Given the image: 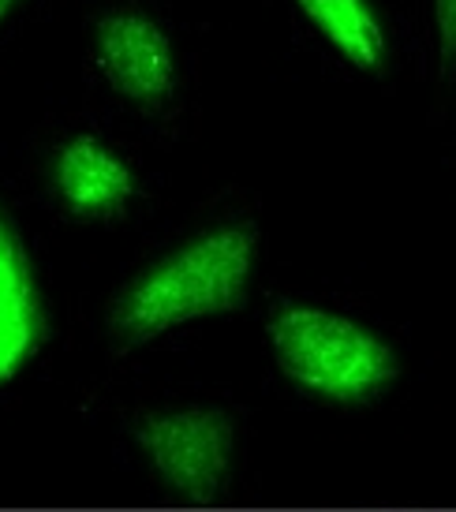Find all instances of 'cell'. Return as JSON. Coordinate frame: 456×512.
Returning a JSON list of instances; mask_svg holds the SVG:
<instances>
[{
    "instance_id": "6da1fadb",
    "label": "cell",
    "mask_w": 456,
    "mask_h": 512,
    "mask_svg": "<svg viewBox=\"0 0 456 512\" xmlns=\"http://www.w3.org/2000/svg\"><path fill=\"white\" fill-rule=\"evenodd\" d=\"M251 266V225L206 228L124 288L113 307V333L124 344H143L195 318L236 311L251 285Z\"/></svg>"
},
{
    "instance_id": "7a4b0ae2",
    "label": "cell",
    "mask_w": 456,
    "mask_h": 512,
    "mask_svg": "<svg viewBox=\"0 0 456 512\" xmlns=\"http://www.w3.org/2000/svg\"><path fill=\"white\" fill-rule=\"evenodd\" d=\"M270 348L288 382L329 404H367L397 378V352L374 329L311 303L270 314Z\"/></svg>"
},
{
    "instance_id": "3957f363",
    "label": "cell",
    "mask_w": 456,
    "mask_h": 512,
    "mask_svg": "<svg viewBox=\"0 0 456 512\" xmlns=\"http://www.w3.org/2000/svg\"><path fill=\"white\" fill-rule=\"evenodd\" d=\"M135 441L157 479L187 505H214L232 468V419L217 408L150 412L139 419Z\"/></svg>"
},
{
    "instance_id": "277c9868",
    "label": "cell",
    "mask_w": 456,
    "mask_h": 512,
    "mask_svg": "<svg viewBox=\"0 0 456 512\" xmlns=\"http://www.w3.org/2000/svg\"><path fill=\"white\" fill-rule=\"evenodd\" d=\"M94 57L116 94L154 109L172 94L176 57L169 34L143 12H109L94 27Z\"/></svg>"
},
{
    "instance_id": "5b68a950",
    "label": "cell",
    "mask_w": 456,
    "mask_h": 512,
    "mask_svg": "<svg viewBox=\"0 0 456 512\" xmlns=\"http://www.w3.org/2000/svg\"><path fill=\"white\" fill-rule=\"evenodd\" d=\"M45 341V307L30 258L12 221L0 214V385L15 382Z\"/></svg>"
},
{
    "instance_id": "8992f818",
    "label": "cell",
    "mask_w": 456,
    "mask_h": 512,
    "mask_svg": "<svg viewBox=\"0 0 456 512\" xmlns=\"http://www.w3.org/2000/svg\"><path fill=\"white\" fill-rule=\"evenodd\" d=\"M53 187L75 217H113L135 195L128 161L98 135H75L53 157Z\"/></svg>"
},
{
    "instance_id": "52a82bcc",
    "label": "cell",
    "mask_w": 456,
    "mask_h": 512,
    "mask_svg": "<svg viewBox=\"0 0 456 512\" xmlns=\"http://www.w3.org/2000/svg\"><path fill=\"white\" fill-rule=\"evenodd\" d=\"M296 4L348 64H356L359 72H382L385 30L367 0H296Z\"/></svg>"
},
{
    "instance_id": "ba28073f",
    "label": "cell",
    "mask_w": 456,
    "mask_h": 512,
    "mask_svg": "<svg viewBox=\"0 0 456 512\" xmlns=\"http://www.w3.org/2000/svg\"><path fill=\"white\" fill-rule=\"evenodd\" d=\"M434 27H438V57L445 72H456V0H434Z\"/></svg>"
},
{
    "instance_id": "9c48e42d",
    "label": "cell",
    "mask_w": 456,
    "mask_h": 512,
    "mask_svg": "<svg viewBox=\"0 0 456 512\" xmlns=\"http://www.w3.org/2000/svg\"><path fill=\"white\" fill-rule=\"evenodd\" d=\"M15 4H19V0H0V23H4V19H8V12H12Z\"/></svg>"
}]
</instances>
